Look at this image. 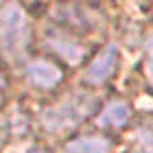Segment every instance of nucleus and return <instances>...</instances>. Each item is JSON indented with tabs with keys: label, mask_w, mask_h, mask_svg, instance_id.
Listing matches in <instances>:
<instances>
[{
	"label": "nucleus",
	"mask_w": 153,
	"mask_h": 153,
	"mask_svg": "<svg viewBox=\"0 0 153 153\" xmlns=\"http://www.w3.org/2000/svg\"><path fill=\"white\" fill-rule=\"evenodd\" d=\"M26 76L33 85H37L42 90H53L55 85H59V81L64 79V72L57 64L46 59H35L26 66Z\"/></svg>",
	"instance_id": "5"
},
{
	"label": "nucleus",
	"mask_w": 153,
	"mask_h": 153,
	"mask_svg": "<svg viewBox=\"0 0 153 153\" xmlns=\"http://www.w3.org/2000/svg\"><path fill=\"white\" fill-rule=\"evenodd\" d=\"M136 149H138V153H153V127L138 129Z\"/></svg>",
	"instance_id": "8"
},
{
	"label": "nucleus",
	"mask_w": 153,
	"mask_h": 153,
	"mask_svg": "<svg viewBox=\"0 0 153 153\" xmlns=\"http://www.w3.org/2000/svg\"><path fill=\"white\" fill-rule=\"evenodd\" d=\"M118 64V51L116 46H107L96 55L85 68V81L88 83H103L114 74Z\"/></svg>",
	"instance_id": "4"
},
{
	"label": "nucleus",
	"mask_w": 153,
	"mask_h": 153,
	"mask_svg": "<svg viewBox=\"0 0 153 153\" xmlns=\"http://www.w3.org/2000/svg\"><path fill=\"white\" fill-rule=\"evenodd\" d=\"M129 116H131V109H129L127 103L114 101L101 112V116L96 118V125L103 129H120L123 125H127Z\"/></svg>",
	"instance_id": "6"
},
{
	"label": "nucleus",
	"mask_w": 153,
	"mask_h": 153,
	"mask_svg": "<svg viewBox=\"0 0 153 153\" xmlns=\"http://www.w3.org/2000/svg\"><path fill=\"white\" fill-rule=\"evenodd\" d=\"M31 153H51V151H46V149H33Z\"/></svg>",
	"instance_id": "10"
},
{
	"label": "nucleus",
	"mask_w": 153,
	"mask_h": 153,
	"mask_svg": "<svg viewBox=\"0 0 153 153\" xmlns=\"http://www.w3.org/2000/svg\"><path fill=\"white\" fill-rule=\"evenodd\" d=\"M94 109H96V101L90 94H72L70 99L48 107L42 116V123L53 134H64V131L79 127Z\"/></svg>",
	"instance_id": "2"
},
{
	"label": "nucleus",
	"mask_w": 153,
	"mask_h": 153,
	"mask_svg": "<svg viewBox=\"0 0 153 153\" xmlns=\"http://www.w3.org/2000/svg\"><path fill=\"white\" fill-rule=\"evenodd\" d=\"M44 44L57 55V57L66 59L68 64H79L85 57V46L81 44L76 37L61 29H48L44 33Z\"/></svg>",
	"instance_id": "3"
},
{
	"label": "nucleus",
	"mask_w": 153,
	"mask_h": 153,
	"mask_svg": "<svg viewBox=\"0 0 153 153\" xmlns=\"http://www.w3.org/2000/svg\"><path fill=\"white\" fill-rule=\"evenodd\" d=\"M144 68H147L149 83L153 85V39L149 42V48H147V64H144Z\"/></svg>",
	"instance_id": "9"
},
{
	"label": "nucleus",
	"mask_w": 153,
	"mask_h": 153,
	"mask_svg": "<svg viewBox=\"0 0 153 153\" xmlns=\"http://www.w3.org/2000/svg\"><path fill=\"white\" fill-rule=\"evenodd\" d=\"M2 90H4V81H2V76H0V94H2Z\"/></svg>",
	"instance_id": "11"
},
{
	"label": "nucleus",
	"mask_w": 153,
	"mask_h": 153,
	"mask_svg": "<svg viewBox=\"0 0 153 153\" xmlns=\"http://www.w3.org/2000/svg\"><path fill=\"white\" fill-rule=\"evenodd\" d=\"M31 42V24L18 2H4L0 9V48L9 59H22Z\"/></svg>",
	"instance_id": "1"
},
{
	"label": "nucleus",
	"mask_w": 153,
	"mask_h": 153,
	"mask_svg": "<svg viewBox=\"0 0 153 153\" xmlns=\"http://www.w3.org/2000/svg\"><path fill=\"white\" fill-rule=\"evenodd\" d=\"M109 140L103 136H81L68 142V153H107Z\"/></svg>",
	"instance_id": "7"
}]
</instances>
